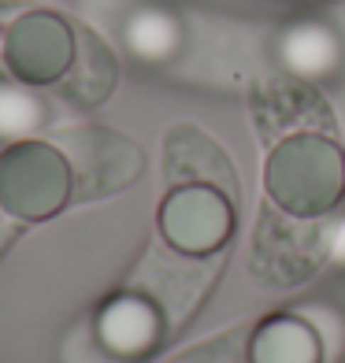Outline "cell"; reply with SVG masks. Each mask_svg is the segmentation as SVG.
Wrapping results in <instances>:
<instances>
[{"instance_id": "1", "label": "cell", "mask_w": 345, "mask_h": 363, "mask_svg": "<svg viewBox=\"0 0 345 363\" xmlns=\"http://www.w3.org/2000/svg\"><path fill=\"white\" fill-rule=\"evenodd\" d=\"M264 189L275 208L297 219H327L345 201V148L327 130H301L271 145Z\"/></svg>"}, {"instance_id": "2", "label": "cell", "mask_w": 345, "mask_h": 363, "mask_svg": "<svg viewBox=\"0 0 345 363\" xmlns=\"http://www.w3.org/2000/svg\"><path fill=\"white\" fill-rule=\"evenodd\" d=\"M78 201L71 156L56 141L19 138L0 148V211L15 223H41Z\"/></svg>"}, {"instance_id": "3", "label": "cell", "mask_w": 345, "mask_h": 363, "mask_svg": "<svg viewBox=\"0 0 345 363\" xmlns=\"http://www.w3.org/2000/svg\"><path fill=\"white\" fill-rule=\"evenodd\" d=\"M78 56V23L48 8H19L0 30V67L19 86H60Z\"/></svg>"}, {"instance_id": "4", "label": "cell", "mask_w": 345, "mask_h": 363, "mask_svg": "<svg viewBox=\"0 0 345 363\" xmlns=\"http://www.w3.org/2000/svg\"><path fill=\"white\" fill-rule=\"evenodd\" d=\"M327 234L331 226L323 219H297L286 216L271 201L260 208V219L249 245V271L256 282L271 289H290L308 282L327 259Z\"/></svg>"}, {"instance_id": "5", "label": "cell", "mask_w": 345, "mask_h": 363, "mask_svg": "<svg viewBox=\"0 0 345 363\" xmlns=\"http://www.w3.org/2000/svg\"><path fill=\"white\" fill-rule=\"evenodd\" d=\"M156 226L171 252L190 259H208L234 238L238 201L216 186H204V182L168 186L156 211Z\"/></svg>"}, {"instance_id": "6", "label": "cell", "mask_w": 345, "mask_h": 363, "mask_svg": "<svg viewBox=\"0 0 345 363\" xmlns=\"http://www.w3.org/2000/svg\"><path fill=\"white\" fill-rule=\"evenodd\" d=\"M71 156L78 201H97L130 189L145 171V152L111 126H67L53 138Z\"/></svg>"}, {"instance_id": "7", "label": "cell", "mask_w": 345, "mask_h": 363, "mask_svg": "<svg viewBox=\"0 0 345 363\" xmlns=\"http://www.w3.org/2000/svg\"><path fill=\"white\" fill-rule=\"evenodd\" d=\"M249 115H253L256 134L268 145L283 141L290 134H301V130H327V134H334V115H331V104L323 101V93L312 82L290 74V71L264 74L253 82Z\"/></svg>"}, {"instance_id": "8", "label": "cell", "mask_w": 345, "mask_h": 363, "mask_svg": "<svg viewBox=\"0 0 345 363\" xmlns=\"http://www.w3.org/2000/svg\"><path fill=\"white\" fill-rule=\"evenodd\" d=\"M175 326L178 323L171 319V311L163 308L149 289L145 286H126L97 311L93 334L115 363H123V359L149 356L163 341V334H171Z\"/></svg>"}, {"instance_id": "9", "label": "cell", "mask_w": 345, "mask_h": 363, "mask_svg": "<svg viewBox=\"0 0 345 363\" xmlns=\"http://www.w3.org/2000/svg\"><path fill=\"white\" fill-rule=\"evenodd\" d=\"M163 182L168 186L204 182V186H216V189L230 193L234 201L241 196L238 171L230 163L226 148L193 123H178L163 134Z\"/></svg>"}, {"instance_id": "10", "label": "cell", "mask_w": 345, "mask_h": 363, "mask_svg": "<svg viewBox=\"0 0 345 363\" xmlns=\"http://www.w3.org/2000/svg\"><path fill=\"white\" fill-rule=\"evenodd\" d=\"M327 349L308 311L268 315L249 337V363H323Z\"/></svg>"}, {"instance_id": "11", "label": "cell", "mask_w": 345, "mask_h": 363, "mask_svg": "<svg viewBox=\"0 0 345 363\" xmlns=\"http://www.w3.org/2000/svg\"><path fill=\"white\" fill-rule=\"evenodd\" d=\"M115 82H119V60H115L111 45L97 34L93 26L78 23V56L71 74L56 86V93L67 101L71 108H97L104 104Z\"/></svg>"}, {"instance_id": "12", "label": "cell", "mask_w": 345, "mask_h": 363, "mask_svg": "<svg viewBox=\"0 0 345 363\" xmlns=\"http://www.w3.org/2000/svg\"><path fill=\"white\" fill-rule=\"evenodd\" d=\"M283 63H286V71L290 74H297V78H323V74H338L341 67V41L338 34H331L323 23L316 19H297L293 26L283 30Z\"/></svg>"}, {"instance_id": "13", "label": "cell", "mask_w": 345, "mask_h": 363, "mask_svg": "<svg viewBox=\"0 0 345 363\" xmlns=\"http://www.w3.org/2000/svg\"><path fill=\"white\" fill-rule=\"evenodd\" d=\"M41 123V104L26 93L0 89V134H19Z\"/></svg>"}, {"instance_id": "14", "label": "cell", "mask_w": 345, "mask_h": 363, "mask_svg": "<svg viewBox=\"0 0 345 363\" xmlns=\"http://www.w3.org/2000/svg\"><path fill=\"white\" fill-rule=\"evenodd\" d=\"M4 216V211H0ZM4 241H8V226H4V219H0V249H4Z\"/></svg>"}]
</instances>
